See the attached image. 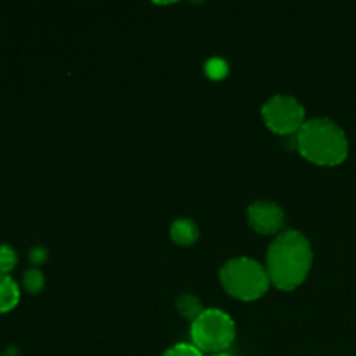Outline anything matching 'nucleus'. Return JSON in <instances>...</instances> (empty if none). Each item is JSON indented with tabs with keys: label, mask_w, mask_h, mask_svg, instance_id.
Masks as SVG:
<instances>
[{
	"label": "nucleus",
	"mask_w": 356,
	"mask_h": 356,
	"mask_svg": "<svg viewBox=\"0 0 356 356\" xmlns=\"http://www.w3.org/2000/svg\"><path fill=\"white\" fill-rule=\"evenodd\" d=\"M219 280L225 291L240 301H256L263 298L271 282L268 271L252 257H233L219 271Z\"/></svg>",
	"instance_id": "7ed1b4c3"
},
{
	"label": "nucleus",
	"mask_w": 356,
	"mask_h": 356,
	"mask_svg": "<svg viewBox=\"0 0 356 356\" xmlns=\"http://www.w3.org/2000/svg\"><path fill=\"white\" fill-rule=\"evenodd\" d=\"M191 341L202 353L221 355L228 350L236 337V327L232 316L218 308L204 309L198 318L191 322Z\"/></svg>",
	"instance_id": "20e7f679"
},
{
	"label": "nucleus",
	"mask_w": 356,
	"mask_h": 356,
	"mask_svg": "<svg viewBox=\"0 0 356 356\" xmlns=\"http://www.w3.org/2000/svg\"><path fill=\"white\" fill-rule=\"evenodd\" d=\"M212 356H232V355H228V353H221V355H212Z\"/></svg>",
	"instance_id": "2eb2a0df"
},
{
	"label": "nucleus",
	"mask_w": 356,
	"mask_h": 356,
	"mask_svg": "<svg viewBox=\"0 0 356 356\" xmlns=\"http://www.w3.org/2000/svg\"><path fill=\"white\" fill-rule=\"evenodd\" d=\"M200 236V229H198L197 222L191 221V219L181 218L176 219L170 226V238L177 243V245H191L195 243Z\"/></svg>",
	"instance_id": "0eeeda50"
},
{
	"label": "nucleus",
	"mask_w": 356,
	"mask_h": 356,
	"mask_svg": "<svg viewBox=\"0 0 356 356\" xmlns=\"http://www.w3.org/2000/svg\"><path fill=\"white\" fill-rule=\"evenodd\" d=\"M313 266L309 240L298 229L278 233L266 254V271L277 289L291 292L308 278Z\"/></svg>",
	"instance_id": "f257e3e1"
},
{
	"label": "nucleus",
	"mask_w": 356,
	"mask_h": 356,
	"mask_svg": "<svg viewBox=\"0 0 356 356\" xmlns=\"http://www.w3.org/2000/svg\"><path fill=\"white\" fill-rule=\"evenodd\" d=\"M19 299V285L9 275H0V313H7L16 308Z\"/></svg>",
	"instance_id": "6e6552de"
},
{
	"label": "nucleus",
	"mask_w": 356,
	"mask_h": 356,
	"mask_svg": "<svg viewBox=\"0 0 356 356\" xmlns=\"http://www.w3.org/2000/svg\"><path fill=\"white\" fill-rule=\"evenodd\" d=\"M30 259L33 261L35 264H42L45 259H47V250L44 247H35L30 252Z\"/></svg>",
	"instance_id": "4468645a"
},
{
	"label": "nucleus",
	"mask_w": 356,
	"mask_h": 356,
	"mask_svg": "<svg viewBox=\"0 0 356 356\" xmlns=\"http://www.w3.org/2000/svg\"><path fill=\"white\" fill-rule=\"evenodd\" d=\"M17 263L16 250L10 245L0 243V275H7Z\"/></svg>",
	"instance_id": "9b49d317"
},
{
	"label": "nucleus",
	"mask_w": 356,
	"mask_h": 356,
	"mask_svg": "<svg viewBox=\"0 0 356 356\" xmlns=\"http://www.w3.org/2000/svg\"><path fill=\"white\" fill-rule=\"evenodd\" d=\"M177 306V312L184 316V318L191 320L193 322L195 318L204 313V306H202V301L193 294H183L176 302Z\"/></svg>",
	"instance_id": "1a4fd4ad"
},
{
	"label": "nucleus",
	"mask_w": 356,
	"mask_h": 356,
	"mask_svg": "<svg viewBox=\"0 0 356 356\" xmlns=\"http://www.w3.org/2000/svg\"><path fill=\"white\" fill-rule=\"evenodd\" d=\"M261 113H263L266 127L284 138L298 134L299 129L306 122V110L301 101L296 99L294 96H287V94L271 96L263 104Z\"/></svg>",
	"instance_id": "39448f33"
},
{
	"label": "nucleus",
	"mask_w": 356,
	"mask_h": 356,
	"mask_svg": "<svg viewBox=\"0 0 356 356\" xmlns=\"http://www.w3.org/2000/svg\"><path fill=\"white\" fill-rule=\"evenodd\" d=\"M162 356H204V353H202L197 346H193V344L181 343L169 348Z\"/></svg>",
	"instance_id": "ddd939ff"
},
{
	"label": "nucleus",
	"mask_w": 356,
	"mask_h": 356,
	"mask_svg": "<svg viewBox=\"0 0 356 356\" xmlns=\"http://www.w3.org/2000/svg\"><path fill=\"white\" fill-rule=\"evenodd\" d=\"M296 149L312 163L323 167L339 165L350 153L348 136L334 120L309 118L296 134Z\"/></svg>",
	"instance_id": "f03ea898"
},
{
	"label": "nucleus",
	"mask_w": 356,
	"mask_h": 356,
	"mask_svg": "<svg viewBox=\"0 0 356 356\" xmlns=\"http://www.w3.org/2000/svg\"><path fill=\"white\" fill-rule=\"evenodd\" d=\"M44 284H45L44 275H42V271L37 270V268H31V270H28L26 273L23 275L24 289H26L28 292H31V294L40 292L42 289H44Z\"/></svg>",
	"instance_id": "9d476101"
},
{
	"label": "nucleus",
	"mask_w": 356,
	"mask_h": 356,
	"mask_svg": "<svg viewBox=\"0 0 356 356\" xmlns=\"http://www.w3.org/2000/svg\"><path fill=\"white\" fill-rule=\"evenodd\" d=\"M247 221L250 228L261 235H278L285 225V212L275 202L259 200L249 205Z\"/></svg>",
	"instance_id": "423d86ee"
},
{
	"label": "nucleus",
	"mask_w": 356,
	"mask_h": 356,
	"mask_svg": "<svg viewBox=\"0 0 356 356\" xmlns=\"http://www.w3.org/2000/svg\"><path fill=\"white\" fill-rule=\"evenodd\" d=\"M205 73L214 80L225 79L226 73H228V63L222 58H211L205 63Z\"/></svg>",
	"instance_id": "f8f14e48"
}]
</instances>
